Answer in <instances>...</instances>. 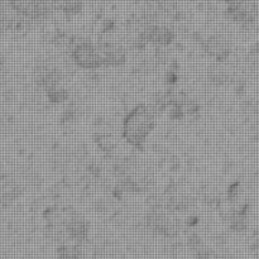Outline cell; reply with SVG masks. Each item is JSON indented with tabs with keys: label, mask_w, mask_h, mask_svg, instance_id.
I'll return each instance as SVG.
<instances>
[{
	"label": "cell",
	"mask_w": 259,
	"mask_h": 259,
	"mask_svg": "<svg viewBox=\"0 0 259 259\" xmlns=\"http://www.w3.org/2000/svg\"><path fill=\"white\" fill-rule=\"evenodd\" d=\"M227 14L234 22L248 25L257 19L258 12L255 5L248 0H230L228 3Z\"/></svg>",
	"instance_id": "3957f363"
},
{
	"label": "cell",
	"mask_w": 259,
	"mask_h": 259,
	"mask_svg": "<svg viewBox=\"0 0 259 259\" xmlns=\"http://www.w3.org/2000/svg\"><path fill=\"white\" fill-rule=\"evenodd\" d=\"M3 67H4V57H3L2 53H0V71L3 70Z\"/></svg>",
	"instance_id": "30bf717a"
},
{
	"label": "cell",
	"mask_w": 259,
	"mask_h": 259,
	"mask_svg": "<svg viewBox=\"0 0 259 259\" xmlns=\"http://www.w3.org/2000/svg\"><path fill=\"white\" fill-rule=\"evenodd\" d=\"M210 80L217 83H224L228 80V71L224 66L217 65L210 70Z\"/></svg>",
	"instance_id": "9c48e42d"
},
{
	"label": "cell",
	"mask_w": 259,
	"mask_h": 259,
	"mask_svg": "<svg viewBox=\"0 0 259 259\" xmlns=\"http://www.w3.org/2000/svg\"><path fill=\"white\" fill-rule=\"evenodd\" d=\"M146 227L154 234L162 237H176L179 233V223L166 212L162 207H154L146 218Z\"/></svg>",
	"instance_id": "7a4b0ae2"
},
{
	"label": "cell",
	"mask_w": 259,
	"mask_h": 259,
	"mask_svg": "<svg viewBox=\"0 0 259 259\" xmlns=\"http://www.w3.org/2000/svg\"><path fill=\"white\" fill-rule=\"evenodd\" d=\"M257 51H258V52H259V45L257 46Z\"/></svg>",
	"instance_id": "8fae6325"
},
{
	"label": "cell",
	"mask_w": 259,
	"mask_h": 259,
	"mask_svg": "<svg viewBox=\"0 0 259 259\" xmlns=\"http://www.w3.org/2000/svg\"><path fill=\"white\" fill-rule=\"evenodd\" d=\"M103 66H121L125 62V51L118 45L99 46Z\"/></svg>",
	"instance_id": "52a82bcc"
},
{
	"label": "cell",
	"mask_w": 259,
	"mask_h": 259,
	"mask_svg": "<svg viewBox=\"0 0 259 259\" xmlns=\"http://www.w3.org/2000/svg\"><path fill=\"white\" fill-rule=\"evenodd\" d=\"M71 56L76 65L82 68H98L103 66L100 50L90 43H81L76 46L71 52Z\"/></svg>",
	"instance_id": "277c9868"
},
{
	"label": "cell",
	"mask_w": 259,
	"mask_h": 259,
	"mask_svg": "<svg viewBox=\"0 0 259 259\" xmlns=\"http://www.w3.org/2000/svg\"><path fill=\"white\" fill-rule=\"evenodd\" d=\"M156 111L151 106L139 105L132 109L123 121V137L134 148H143L154 125Z\"/></svg>",
	"instance_id": "6da1fadb"
},
{
	"label": "cell",
	"mask_w": 259,
	"mask_h": 259,
	"mask_svg": "<svg viewBox=\"0 0 259 259\" xmlns=\"http://www.w3.org/2000/svg\"><path fill=\"white\" fill-rule=\"evenodd\" d=\"M58 257L61 259H81V249L77 244H61L58 247Z\"/></svg>",
	"instance_id": "ba28073f"
},
{
	"label": "cell",
	"mask_w": 259,
	"mask_h": 259,
	"mask_svg": "<svg viewBox=\"0 0 259 259\" xmlns=\"http://www.w3.org/2000/svg\"><path fill=\"white\" fill-rule=\"evenodd\" d=\"M205 52L219 62L227 60L230 55V46L222 35H211L204 42Z\"/></svg>",
	"instance_id": "8992f818"
},
{
	"label": "cell",
	"mask_w": 259,
	"mask_h": 259,
	"mask_svg": "<svg viewBox=\"0 0 259 259\" xmlns=\"http://www.w3.org/2000/svg\"><path fill=\"white\" fill-rule=\"evenodd\" d=\"M62 230L63 233H65L66 237L70 238L73 242L78 243V244L85 242L89 237V224L82 219V218L76 215L75 212H73V214L71 215L70 219L63 224Z\"/></svg>",
	"instance_id": "5b68a950"
}]
</instances>
